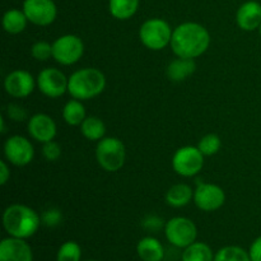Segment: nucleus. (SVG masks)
I'll use <instances>...</instances> for the list:
<instances>
[{"mask_svg": "<svg viewBox=\"0 0 261 261\" xmlns=\"http://www.w3.org/2000/svg\"><path fill=\"white\" fill-rule=\"evenodd\" d=\"M211 45V35L203 24L185 22L173 30L171 50L177 58L196 59L203 55Z\"/></svg>", "mask_w": 261, "mask_h": 261, "instance_id": "f257e3e1", "label": "nucleus"}, {"mask_svg": "<svg viewBox=\"0 0 261 261\" xmlns=\"http://www.w3.org/2000/svg\"><path fill=\"white\" fill-rule=\"evenodd\" d=\"M42 223L37 212L23 204H12L3 213V226L9 236L30 239Z\"/></svg>", "mask_w": 261, "mask_h": 261, "instance_id": "f03ea898", "label": "nucleus"}, {"mask_svg": "<svg viewBox=\"0 0 261 261\" xmlns=\"http://www.w3.org/2000/svg\"><path fill=\"white\" fill-rule=\"evenodd\" d=\"M106 88V76L97 68H83L69 76L68 93L79 101L99 96Z\"/></svg>", "mask_w": 261, "mask_h": 261, "instance_id": "7ed1b4c3", "label": "nucleus"}, {"mask_svg": "<svg viewBox=\"0 0 261 261\" xmlns=\"http://www.w3.org/2000/svg\"><path fill=\"white\" fill-rule=\"evenodd\" d=\"M96 160L106 172H117L126 160L125 145L119 138L105 137L97 143Z\"/></svg>", "mask_w": 261, "mask_h": 261, "instance_id": "20e7f679", "label": "nucleus"}, {"mask_svg": "<svg viewBox=\"0 0 261 261\" xmlns=\"http://www.w3.org/2000/svg\"><path fill=\"white\" fill-rule=\"evenodd\" d=\"M173 30L162 18L147 19L139 28V40L147 48L161 51L171 43Z\"/></svg>", "mask_w": 261, "mask_h": 261, "instance_id": "39448f33", "label": "nucleus"}, {"mask_svg": "<svg viewBox=\"0 0 261 261\" xmlns=\"http://www.w3.org/2000/svg\"><path fill=\"white\" fill-rule=\"evenodd\" d=\"M165 234L171 245L184 249L195 242L198 228L195 223L186 217H173L165 224Z\"/></svg>", "mask_w": 261, "mask_h": 261, "instance_id": "423d86ee", "label": "nucleus"}, {"mask_svg": "<svg viewBox=\"0 0 261 261\" xmlns=\"http://www.w3.org/2000/svg\"><path fill=\"white\" fill-rule=\"evenodd\" d=\"M84 54V43L76 35H64L53 43V59L64 66L74 65Z\"/></svg>", "mask_w": 261, "mask_h": 261, "instance_id": "0eeeda50", "label": "nucleus"}, {"mask_svg": "<svg viewBox=\"0 0 261 261\" xmlns=\"http://www.w3.org/2000/svg\"><path fill=\"white\" fill-rule=\"evenodd\" d=\"M172 167L182 177H194L203 170L204 154L193 145L178 148L172 157Z\"/></svg>", "mask_w": 261, "mask_h": 261, "instance_id": "6e6552de", "label": "nucleus"}, {"mask_svg": "<svg viewBox=\"0 0 261 261\" xmlns=\"http://www.w3.org/2000/svg\"><path fill=\"white\" fill-rule=\"evenodd\" d=\"M38 89L48 98H59L68 92L69 78L56 68H45L36 78Z\"/></svg>", "mask_w": 261, "mask_h": 261, "instance_id": "1a4fd4ad", "label": "nucleus"}, {"mask_svg": "<svg viewBox=\"0 0 261 261\" xmlns=\"http://www.w3.org/2000/svg\"><path fill=\"white\" fill-rule=\"evenodd\" d=\"M4 155L10 165L24 167L33 161L35 148L27 138L12 135L4 143Z\"/></svg>", "mask_w": 261, "mask_h": 261, "instance_id": "9d476101", "label": "nucleus"}, {"mask_svg": "<svg viewBox=\"0 0 261 261\" xmlns=\"http://www.w3.org/2000/svg\"><path fill=\"white\" fill-rule=\"evenodd\" d=\"M22 10L28 22L40 27L53 24L58 17V8L54 0H24Z\"/></svg>", "mask_w": 261, "mask_h": 261, "instance_id": "9b49d317", "label": "nucleus"}, {"mask_svg": "<svg viewBox=\"0 0 261 261\" xmlns=\"http://www.w3.org/2000/svg\"><path fill=\"white\" fill-rule=\"evenodd\" d=\"M226 194L218 185L208 182H199L194 191V203L203 212H216L223 206Z\"/></svg>", "mask_w": 261, "mask_h": 261, "instance_id": "f8f14e48", "label": "nucleus"}, {"mask_svg": "<svg viewBox=\"0 0 261 261\" xmlns=\"http://www.w3.org/2000/svg\"><path fill=\"white\" fill-rule=\"evenodd\" d=\"M36 86L37 83L32 74L23 69L10 71L4 79L5 92L14 98H25L35 91Z\"/></svg>", "mask_w": 261, "mask_h": 261, "instance_id": "ddd939ff", "label": "nucleus"}, {"mask_svg": "<svg viewBox=\"0 0 261 261\" xmlns=\"http://www.w3.org/2000/svg\"><path fill=\"white\" fill-rule=\"evenodd\" d=\"M28 134L32 139L40 143H47L54 140L58 133L56 122L51 116L46 114H36L28 119L27 124Z\"/></svg>", "mask_w": 261, "mask_h": 261, "instance_id": "4468645a", "label": "nucleus"}, {"mask_svg": "<svg viewBox=\"0 0 261 261\" xmlns=\"http://www.w3.org/2000/svg\"><path fill=\"white\" fill-rule=\"evenodd\" d=\"M0 261H33L32 250L23 239L10 236L0 242Z\"/></svg>", "mask_w": 261, "mask_h": 261, "instance_id": "2eb2a0df", "label": "nucleus"}, {"mask_svg": "<svg viewBox=\"0 0 261 261\" xmlns=\"http://www.w3.org/2000/svg\"><path fill=\"white\" fill-rule=\"evenodd\" d=\"M237 25L242 31L252 32L261 25V4L255 0H249L240 5L236 13Z\"/></svg>", "mask_w": 261, "mask_h": 261, "instance_id": "dca6fc26", "label": "nucleus"}, {"mask_svg": "<svg viewBox=\"0 0 261 261\" xmlns=\"http://www.w3.org/2000/svg\"><path fill=\"white\" fill-rule=\"evenodd\" d=\"M194 199V190L188 184H176L166 193V203L172 208H182Z\"/></svg>", "mask_w": 261, "mask_h": 261, "instance_id": "f3484780", "label": "nucleus"}, {"mask_svg": "<svg viewBox=\"0 0 261 261\" xmlns=\"http://www.w3.org/2000/svg\"><path fill=\"white\" fill-rule=\"evenodd\" d=\"M196 64L194 61V59L177 58L168 64L166 74H167L170 81L182 82L185 79H188L191 74H194Z\"/></svg>", "mask_w": 261, "mask_h": 261, "instance_id": "a211bd4d", "label": "nucleus"}, {"mask_svg": "<svg viewBox=\"0 0 261 261\" xmlns=\"http://www.w3.org/2000/svg\"><path fill=\"white\" fill-rule=\"evenodd\" d=\"M137 252L143 261H162L165 250L154 237H144L138 242Z\"/></svg>", "mask_w": 261, "mask_h": 261, "instance_id": "6ab92c4d", "label": "nucleus"}, {"mask_svg": "<svg viewBox=\"0 0 261 261\" xmlns=\"http://www.w3.org/2000/svg\"><path fill=\"white\" fill-rule=\"evenodd\" d=\"M140 0H109V12L115 19L127 20L139 9Z\"/></svg>", "mask_w": 261, "mask_h": 261, "instance_id": "aec40b11", "label": "nucleus"}, {"mask_svg": "<svg viewBox=\"0 0 261 261\" xmlns=\"http://www.w3.org/2000/svg\"><path fill=\"white\" fill-rule=\"evenodd\" d=\"M28 19L24 12L19 9H9L3 15V28L10 35H19L27 27Z\"/></svg>", "mask_w": 261, "mask_h": 261, "instance_id": "412c9836", "label": "nucleus"}, {"mask_svg": "<svg viewBox=\"0 0 261 261\" xmlns=\"http://www.w3.org/2000/svg\"><path fill=\"white\" fill-rule=\"evenodd\" d=\"M81 133L86 139L91 142H99L106 134V125L99 117L87 116L81 124Z\"/></svg>", "mask_w": 261, "mask_h": 261, "instance_id": "4be33fe9", "label": "nucleus"}, {"mask_svg": "<svg viewBox=\"0 0 261 261\" xmlns=\"http://www.w3.org/2000/svg\"><path fill=\"white\" fill-rule=\"evenodd\" d=\"M86 107L79 99H70L65 103L63 109V119L70 126H81L86 120Z\"/></svg>", "mask_w": 261, "mask_h": 261, "instance_id": "5701e85b", "label": "nucleus"}, {"mask_svg": "<svg viewBox=\"0 0 261 261\" xmlns=\"http://www.w3.org/2000/svg\"><path fill=\"white\" fill-rule=\"evenodd\" d=\"M182 261H214L213 251L204 242H194L185 247Z\"/></svg>", "mask_w": 261, "mask_h": 261, "instance_id": "b1692460", "label": "nucleus"}, {"mask_svg": "<svg viewBox=\"0 0 261 261\" xmlns=\"http://www.w3.org/2000/svg\"><path fill=\"white\" fill-rule=\"evenodd\" d=\"M214 261H251L249 252L239 246H226L219 250Z\"/></svg>", "mask_w": 261, "mask_h": 261, "instance_id": "393cba45", "label": "nucleus"}, {"mask_svg": "<svg viewBox=\"0 0 261 261\" xmlns=\"http://www.w3.org/2000/svg\"><path fill=\"white\" fill-rule=\"evenodd\" d=\"M222 147L221 138L217 134H206L199 140L198 148L204 157H211V155L217 154Z\"/></svg>", "mask_w": 261, "mask_h": 261, "instance_id": "a878e982", "label": "nucleus"}, {"mask_svg": "<svg viewBox=\"0 0 261 261\" xmlns=\"http://www.w3.org/2000/svg\"><path fill=\"white\" fill-rule=\"evenodd\" d=\"M82 249L76 242L68 241L63 244L56 255V261H81Z\"/></svg>", "mask_w": 261, "mask_h": 261, "instance_id": "bb28decb", "label": "nucleus"}, {"mask_svg": "<svg viewBox=\"0 0 261 261\" xmlns=\"http://www.w3.org/2000/svg\"><path fill=\"white\" fill-rule=\"evenodd\" d=\"M31 55L37 61H46L53 58V45L46 41H37L31 47Z\"/></svg>", "mask_w": 261, "mask_h": 261, "instance_id": "cd10ccee", "label": "nucleus"}, {"mask_svg": "<svg viewBox=\"0 0 261 261\" xmlns=\"http://www.w3.org/2000/svg\"><path fill=\"white\" fill-rule=\"evenodd\" d=\"M42 154L48 162H55L60 158L61 155V147L59 145V143H56L55 140H50L47 143H43L42 147Z\"/></svg>", "mask_w": 261, "mask_h": 261, "instance_id": "c85d7f7f", "label": "nucleus"}, {"mask_svg": "<svg viewBox=\"0 0 261 261\" xmlns=\"http://www.w3.org/2000/svg\"><path fill=\"white\" fill-rule=\"evenodd\" d=\"M7 116L15 122H20L27 120L28 114L24 107L17 103H9L7 106Z\"/></svg>", "mask_w": 261, "mask_h": 261, "instance_id": "c756f323", "label": "nucleus"}, {"mask_svg": "<svg viewBox=\"0 0 261 261\" xmlns=\"http://www.w3.org/2000/svg\"><path fill=\"white\" fill-rule=\"evenodd\" d=\"M61 219H63V214H61V212L56 208L47 209V211L41 216V221H42V223L47 227L58 226L61 222Z\"/></svg>", "mask_w": 261, "mask_h": 261, "instance_id": "7c9ffc66", "label": "nucleus"}, {"mask_svg": "<svg viewBox=\"0 0 261 261\" xmlns=\"http://www.w3.org/2000/svg\"><path fill=\"white\" fill-rule=\"evenodd\" d=\"M142 226L144 227L147 231L150 232H158L163 227L162 218L158 216H147L142 222Z\"/></svg>", "mask_w": 261, "mask_h": 261, "instance_id": "2f4dec72", "label": "nucleus"}, {"mask_svg": "<svg viewBox=\"0 0 261 261\" xmlns=\"http://www.w3.org/2000/svg\"><path fill=\"white\" fill-rule=\"evenodd\" d=\"M249 255L251 261H261V236L257 237L251 244Z\"/></svg>", "mask_w": 261, "mask_h": 261, "instance_id": "473e14b6", "label": "nucleus"}, {"mask_svg": "<svg viewBox=\"0 0 261 261\" xmlns=\"http://www.w3.org/2000/svg\"><path fill=\"white\" fill-rule=\"evenodd\" d=\"M10 177V170L5 161H0V185L4 186Z\"/></svg>", "mask_w": 261, "mask_h": 261, "instance_id": "72a5a7b5", "label": "nucleus"}, {"mask_svg": "<svg viewBox=\"0 0 261 261\" xmlns=\"http://www.w3.org/2000/svg\"><path fill=\"white\" fill-rule=\"evenodd\" d=\"M5 120H4V117H0V125H2V129H0V130H2V134H4V133L5 132H7V127H5Z\"/></svg>", "mask_w": 261, "mask_h": 261, "instance_id": "f704fd0d", "label": "nucleus"}, {"mask_svg": "<svg viewBox=\"0 0 261 261\" xmlns=\"http://www.w3.org/2000/svg\"><path fill=\"white\" fill-rule=\"evenodd\" d=\"M259 35H260V37H261V25H260V28H259Z\"/></svg>", "mask_w": 261, "mask_h": 261, "instance_id": "c9c22d12", "label": "nucleus"}, {"mask_svg": "<svg viewBox=\"0 0 261 261\" xmlns=\"http://www.w3.org/2000/svg\"><path fill=\"white\" fill-rule=\"evenodd\" d=\"M87 261H96V260H87Z\"/></svg>", "mask_w": 261, "mask_h": 261, "instance_id": "e433bc0d", "label": "nucleus"}]
</instances>
